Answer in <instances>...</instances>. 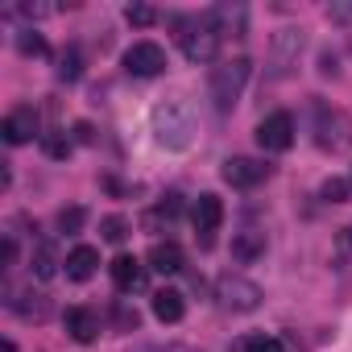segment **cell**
Listing matches in <instances>:
<instances>
[{
  "instance_id": "cell-21",
  "label": "cell",
  "mask_w": 352,
  "mask_h": 352,
  "mask_svg": "<svg viewBox=\"0 0 352 352\" xmlns=\"http://www.w3.org/2000/svg\"><path fill=\"white\" fill-rule=\"evenodd\" d=\"M79 71H83V67H79V50H63V54H58V79L71 83V79H79Z\"/></svg>"
},
{
  "instance_id": "cell-9",
  "label": "cell",
  "mask_w": 352,
  "mask_h": 352,
  "mask_svg": "<svg viewBox=\"0 0 352 352\" xmlns=\"http://www.w3.org/2000/svg\"><path fill=\"white\" fill-rule=\"evenodd\" d=\"M224 183L228 187H241V191H249V187H257V183H265L270 179V166L265 162H257V157H245V153H236V157H228L224 162Z\"/></svg>"
},
{
  "instance_id": "cell-12",
  "label": "cell",
  "mask_w": 352,
  "mask_h": 352,
  "mask_svg": "<svg viewBox=\"0 0 352 352\" xmlns=\"http://www.w3.org/2000/svg\"><path fill=\"white\" fill-rule=\"evenodd\" d=\"M63 323H67L71 340H79V344H91V340H100V315H96L91 307H71V311L63 315Z\"/></svg>"
},
{
  "instance_id": "cell-25",
  "label": "cell",
  "mask_w": 352,
  "mask_h": 352,
  "mask_svg": "<svg viewBox=\"0 0 352 352\" xmlns=\"http://www.w3.org/2000/svg\"><path fill=\"white\" fill-rule=\"evenodd\" d=\"M245 352H282V340L278 336H253V340H245Z\"/></svg>"
},
{
  "instance_id": "cell-23",
  "label": "cell",
  "mask_w": 352,
  "mask_h": 352,
  "mask_svg": "<svg viewBox=\"0 0 352 352\" xmlns=\"http://www.w3.org/2000/svg\"><path fill=\"white\" fill-rule=\"evenodd\" d=\"M100 232H104V241H108V245H120V241L129 236V224H124L120 216H108V220L100 224Z\"/></svg>"
},
{
  "instance_id": "cell-8",
  "label": "cell",
  "mask_w": 352,
  "mask_h": 352,
  "mask_svg": "<svg viewBox=\"0 0 352 352\" xmlns=\"http://www.w3.org/2000/svg\"><path fill=\"white\" fill-rule=\"evenodd\" d=\"M257 145L265 153H286L294 145V116L290 112H274L257 124Z\"/></svg>"
},
{
  "instance_id": "cell-14",
  "label": "cell",
  "mask_w": 352,
  "mask_h": 352,
  "mask_svg": "<svg viewBox=\"0 0 352 352\" xmlns=\"http://www.w3.org/2000/svg\"><path fill=\"white\" fill-rule=\"evenodd\" d=\"M67 278L71 282H87L91 274H96V265H100V249H91V245H75L71 253H67Z\"/></svg>"
},
{
  "instance_id": "cell-29",
  "label": "cell",
  "mask_w": 352,
  "mask_h": 352,
  "mask_svg": "<svg viewBox=\"0 0 352 352\" xmlns=\"http://www.w3.org/2000/svg\"><path fill=\"white\" fill-rule=\"evenodd\" d=\"M75 137L79 141H91V124H75Z\"/></svg>"
},
{
  "instance_id": "cell-10",
  "label": "cell",
  "mask_w": 352,
  "mask_h": 352,
  "mask_svg": "<svg viewBox=\"0 0 352 352\" xmlns=\"http://www.w3.org/2000/svg\"><path fill=\"white\" fill-rule=\"evenodd\" d=\"M0 133H5L9 145H25V141L42 137V129H38V112H34V108H13V112L5 116V124H0Z\"/></svg>"
},
{
  "instance_id": "cell-1",
  "label": "cell",
  "mask_w": 352,
  "mask_h": 352,
  "mask_svg": "<svg viewBox=\"0 0 352 352\" xmlns=\"http://www.w3.org/2000/svg\"><path fill=\"white\" fill-rule=\"evenodd\" d=\"M153 137L166 149H187L195 137V108L183 96H170L153 108Z\"/></svg>"
},
{
  "instance_id": "cell-30",
  "label": "cell",
  "mask_w": 352,
  "mask_h": 352,
  "mask_svg": "<svg viewBox=\"0 0 352 352\" xmlns=\"http://www.w3.org/2000/svg\"><path fill=\"white\" fill-rule=\"evenodd\" d=\"M0 352H17V344H13V340H5V344H0Z\"/></svg>"
},
{
  "instance_id": "cell-13",
  "label": "cell",
  "mask_w": 352,
  "mask_h": 352,
  "mask_svg": "<svg viewBox=\"0 0 352 352\" xmlns=\"http://www.w3.org/2000/svg\"><path fill=\"white\" fill-rule=\"evenodd\" d=\"M298 50H302V34H298V30L274 34V75H286V71L298 63Z\"/></svg>"
},
{
  "instance_id": "cell-20",
  "label": "cell",
  "mask_w": 352,
  "mask_h": 352,
  "mask_svg": "<svg viewBox=\"0 0 352 352\" xmlns=\"http://www.w3.org/2000/svg\"><path fill=\"white\" fill-rule=\"evenodd\" d=\"M124 21H129V25H137V30H145V25H153V21H157V13H153L149 5H129V9H124Z\"/></svg>"
},
{
  "instance_id": "cell-19",
  "label": "cell",
  "mask_w": 352,
  "mask_h": 352,
  "mask_svg": "<svg viewBox=\"0 0 352 352\" xmlns=\"http://www.w3.org/2000/svg\"><path fill=\"white\" fill-rule=\"evenodd\" d=\"M17 50H21L25 58H42V54H50V46H46V38H42V34H34V30H25V34H17Z\"/></svg>"
},
{
  "instance_id": "cell-22",
  "label": "cell",
  "mask_w": 352,
  "mask_h": 352,
  "mask_svg": "<svg viewBox=\"0 0 352 352\" xmlns=\"http://www.w3.org/2000/svg\"><path fill=\"white\" fill-rule=\"evenodd\" d=\"M348 191H352V183H344V179H327V183L319 187V195H323L327 204H344V199H348Z\"/></svg>"
},
{
  "instance_id": "cell-31",
  "label": "cell",
  "mask_w": 352,
  "mask_h": 352,
  "mask_svg": "<svg viewBox=\"0 0 352 352\" xmlns=\"http://www.w3.org/2000/svg\"><path fill=\"white\" fill-rule=\"evenodd\" d=\"M348 241H352V228H348Z\"/></svg>"
},
{
  "instance_id": "cell-3",
  "label": "cell",
  "mask_w": 352,
  "mask_h": 352,
  "mask_svg": "<svg viewBox=\"0 0 352 352\" xmlns=\"http://www.w3.org/2000/svg\"><path fill=\"white\" fill-rule=\"evenodd\" d=\"M216 298H220V307L224 311H236V315H249V311H257L261 307V286L257 282H249V278H241V274H220V282H216Z\"/></svg>"
},
{
  "instance_id": "cell-2",
  "label": "cell",
  "mask_w": 352,
  "mask_h": 352,
  "mask_svg": "<svg viewBox=\"0 0 352 352\" xmlns=\"http://www.w3.org/2000/svg\"><path fill=\"white\" fill-rule=\"evenodd\" d=\"M249 71H253L249 58H232V63H224V67L212 71V100H216L220 112H232L236 108V100H241V91L249 83Z\"/></svg>"
},
{
  "instance_id": "cell-4",
  "label": "cell",
  "mask_w": 352,
  "mask_h": 352,
  "mask_svg": "<svg viewBox=\"0 0 352 352\" xmlns=\"http://www.w3.org/2000/svg\"><path fill=\"white\" fill-rule=\"evenodd\" d=\"M315 145L327 153L352 149V120L340 108H315Z\"/></svg>"
},
{
  "instance_id": "cell-7",
  "label": "cell",
  "mask_w": 352,
  "mask_h": 352,
  "mask_svg": "<svg viewBox=\"0 0 352 352\" xmlns=\"http://www.w3.org/2000/svg\"><path fill=\"white\" fill-rule=\"evenodd\" d=\"M124 71L137 75V79H153V75L166 71V50L157 42H133L124 50Z\"/></svg>"
},
{
  "instance_id": "cell-15",
  "label": "cell",
  "mask_w": 352,
  "mask_h": 352,
  "mask_svg": "<svg viewBox=\"0 0 352 352\" xmlns=\"http://www.w3.org/2000/svg\"><path fill=\"white\" fill-rule=\"evenodd\" d=\"M232 257H236L241 265H253L257 257H265V232H257V228L236 232V236H232Z\"/></svg>"
},
{
  "instance_id": "cell-27",
  "label": "cell",
  "mask_w": 352,
  "mask_h": 352,
  "mask_svg": "<svg viewBox=\"0 0 352 352\" xmlns=\"http://www.w3.org/2000/svg\"><path fill=\"white\" fill-rule=\"evenodd\" d=\"M327 17L331 21H352V5H344V0L340 5H327Z\"/></svg>"
},
{
  "instance_id": "cell-17",
  "label": "cell",
  "mask_w": 352,
  "mask_h": 352,
  "mask_svg": "<svg viewBox=\"0 0 352 352\" xmlns=\"http://www.w3.org/2000/svg\"><path fill=\"white\" fill-rule=\"evenodd\" d=\"M153 315H157L162 323H179V319L187 315V298H183L179 290H157V294H153Z\"/></svg>"
},
{
  "instance_id": "cell-16",
  "label": "cell",
  "mask_w": 352,
  "mask_h": 352,
  "mask_svg": "<svg viewBox=\"0 0 352 352\" xmlns=\"http://www.w3.org/2000/svg\"><path fill=\"white\" fill-rule=\"evenodd\" d=\"M145 261H149V270H157V274H179V270H183V249L174 245V241H157Z\"/></svg>"
},
{
  "instance_id": "cell-5",
  "label": "cell",
  "mask_w": 352,
  "mask_h": 352,
  "mask_svg": "<svg viewBox=\"0 0 352 352\" xmlns=\"http://www.w3.org/2000/svg\"><path fill=\"white\" fill-rule=\"evenodd\" d=\"M183 38V54H187V63H212L216 54H220V30H216V21L212 17H199V21H191L187 25V34H179Z\"/></svg>"
},
{
  "instance_id": "cell-11",
  "label": "cell",
  "mask_w": 352,
  "mask_h": 352,
  "mask_svg": "<svg viewBox=\"0 0 352 352\" xmlns=\"http://www.w3.org/2000/svg\"><path fill=\"white\" fill-rule=\"evenodd\" d=\"M145 270H149V265H141L137 257L120 253V257L112 261V282H116V290H120V294H137V290H145Z\"/></svg>"
},
{
  "instance_id": "cell-26",
  "label": "cell",
  "mask_w": 352,
  "mask_h": 352,
  "mask_svg": "<svg viewBox=\"0 0 352 352\" xmlns=\"http://www.w3.org/2000/svg\"><path fill=\"white\" fill-rule=\"evenodd\" d=\"M42 145H46L50 157H67V153H71V141H63L58 133H42Z\"/></svg>"
},
{
  "instance_id": "cell-6",
  "label": "cell",
  "mask_w": 352,
  "mask_h": 352,
  "mask_svg": "<svg viewBox=\"0 0 352 352\" xmlns=\"http://www.w3.org/2000/svg\"><path fill=\"white\" fill-rule=\"evenodd\" d=\"M191 224H195L199 245L212 249V245H216V232H220V224H224V199L212 195V191H204V195L195 199V208H191Z\"/></svg>"
},
{
  "instance_id": "cell-28",
  "label": "cell",
  "mask_w": 352,
  "mask_h": 352,
  "mask_svg": "<svg viewBox=\"0 0 352 352\" xmlns=\"http://www.w3.org/2000/svg\"><path fill=\"white\" fill-rule=\"evenodd\" d=\"M116 319H120L124 327H137V311H124V307H120V311H116Z\"/></svg>"
},
{
  "instance_id": "cell-24",
  "label": "cell",
  "mask_w": 352,
  "mask_h": 352,
  "mask_svg": "<svg viewBox=\"0 0 352 352\" xmlns=\"http://www.w3.org/2000/svg\"><path fill=\"white\" fill-rule=\"evenodd\" d=\"M83 220H87L83 208H63V212H58V228H63V232H79Z\"/></svg>"
},
{
  "instance_id": "cell-18",
  "label": "cell",
  "mask_w": 352,
  "mask_h": 352,
  "mask_svg": "<svg viewBox=\"0 0 352 352\" xmlns=\"http://www.w3.org/2000/svg\"><path fill=\"white\" fill-rule=\"evenodd\" d=\"M30 265H34V274H38L42 282H50V278L58 274V253H54V245H50V241H38V249H34Z\"/></svg>"
}]
</instances>
